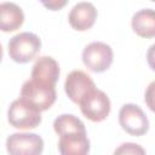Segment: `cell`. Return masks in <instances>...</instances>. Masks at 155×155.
I'll list each match as a JSON object with an SVG mask.
<instances>
[{
    "instance_id": "cell-1",
    "label": "cell",
    "mask_w": 155,
    "mask_h": 155,
    "mask_svg": "<svg viewBox=\"0 0 155 155\" xmlns=\"http://www.w3.org/2000/svg\"><path fill=\"white\" fill-rule=\"evenodd\" d=\"M10 125L18 130H33L41 124V110L27 99H15L7 110Z\"/></svg>"
},
{
    "instance_id": "cell-2",
    "label": "cell",
    "mask_w": 155,
    "mask_h": 155,
    "mask_svg": "<svg viewBox=\"0 0 155 155\" xmlns=\"http://www.w3.org/2000/svg\"><path fill=\"white\" fill-rule=\"evenodd\" d=\"M41 40L38 35L29 31L16 34L8 40L7 52L10 58L16 63H28L40 52Z\"/></svg>"
},
{
    "instance_id": "cell-3",
    "label": "cell",
    "mask_w": 155,
    "mask_h": 155,
    "mask_svg": "<svg viewBox=\"0 0 155 155\" xmlns=\"http://www.w3.org/2000/svg\"><path fill=\"white\" fill-rule=\"evenodd\" d=\"M56 85H48L34 79L27 80L21 88V97L34 104L41 111L50 109L56 102Z\"/></svg>"
},
{
    "instance_id": "cell-4",
    "label": "cell",
    "mask_w": 155,
    "mask_h": 155,
    "mask_svg": "<svg viewBox=\"0 0 155 155\" xmlns=\"http://www.w3.org/2000/svg\"><path fill=\"white\" fill-rule=\"evenodd\" d=\"M113 57V48L102 41H93L86 45L81 56L85 67L93 73H103L109 69Z\"/></svg>"
},
{
    "instance_id": "cell-5",
    "label": "cell",
    "mask_w": 155,
    "mask_h": 155,
    "mask_svg": "<svg viewBox=\"0 0 155 155\" xmlns=\"http://www.w3.org/2000/svg\"><path fill=\"white\" fill-rule=\"evenodd\" d=\"M79 105L82 115L93 122H101L107 119L111 109V103L108 94L97 87L88 92L80 101Z\"/></svg>"
},
{
    "instance_id": "cell-6",
    "label": "cell",
    "mask_w": 155,
    "mask_h": 155,
    "mask_svg": "<svg viewBox=\"0 0 155 155\" xmlns=\"http://www.w3.org/2000/svg\"><path fill=\"white\" fill-rule=\"evenodd\" d=\"M119 124L121 128L136 137L145 134L149 130V120L140 107L133 103H126L119 111Z\"/></svg>"
},
{
    "instance_id": "cell-7",
    "label": "cell",
    "mask_w": 155,
    "mask_h": 155,
    "mask_svg": "<svg viewBox=\"0 0 155 155\" xmlns=\"http://www.w3.org/2000/svg\"><path fill=\"white\" fill-rule=\"evenodd\" d=\"M6 150L11 155H40L44 139L36 133H13L6 139Z\"/></svg>"
},
{
    "instance_id": "cell-8",
    "label": "cell",
    "mask_w": 155,
    "mask_h": 155,
    "mask_svg": "<svg viewBox=\"0 0 155 155\" xmlns=\"http://www.w3.org/2000/svg\"><path fill=\"white\" fill-rule=\"evenodd\" d=\"M94 88V81L88 74L82 70H73L67 75L64 82V91L68 98L76 104H79L80 101Z\"/></svg>"
},
{
    "instance_id": "cell-9",
    "label": "cell",
    "mask_w": 155,
    "mask_h": 155,
    "mask_svg": "<svg viewBox=\"0 0 155 155\" xmlns=\"http://www.w3.org/2000/svg\"><path fill=\"white\" fill-rule=\"evenodd\" d=\"M97 8L92 2L81 1L73 6L68 15L70 27L78 31H85L92 28L97 19Z\"/></svg>"
},
{
    "instance_id": "cell-10",
    "label": "cell",
    "mask_w": 155,
    "mask_h": 155,
    "mask_svg": "<svg viewBox=\"0 0 155 155\" xmlns=\"http://www.w3.org/2000/svg\"><path fill=\"white\" fill-rule=\"evenodd\" d=\"M59 74L61 69L58 62L50 56L39 57L31 68V79L48 85H56Z\"/></svg>"
},
{
    "instance_id": "cell-11",
    "label": "cell",
    "mask_w": 155,
    "mask_h": 155,
    "mask_svg": "<svg viewBox=\"0 0 155 155\" xmlns=\"http://www.w3.org/2000/svg\"><path fill=\"white\" fill-rule=\"evenodd\" d=\"M58 151L62 155H85L90 151V140L86 133L59 136Z\"/></svg>"
},
{
    "instance_id": "cell-12",
    "label": "cell",
    "mask_w": 155,
    "mask_h": 155,
    "mask_svg": "<svg viewBox=\"0 0 155 155\" xmlns=\"http://www.w3.org/2000/svg\"><path fill=\"white\" fill-rule=\"evenodd\" d=\"M24 22L22 8L15 2L4 1L0 5V28L4 33H10L19 29Z\"/></svg>"
},
{
    "instance_id": "cell-13",
    "label": "cell",
    "mask_w": 155,
    "mask_h": 155,
    "mask_svg": "<svg viewBox=\"0 0 155 155\" xmlns=\"http://www.w3.org/2000/svg\"><path fill=\"white\" fill-rule=\"evenodd\" d=\"M131 27L140 38H155V10L143 8L136 12L131 19Z\"/></svg>"
},
{
    "instance_id": "cell-14",
    "label": "cell",
    "mask_w": 155,
    "mask_h": 155,
    "mask_svg": "<svg viewBox=\"0 0 155 155\" xmlns=\"http://www.w3.org/2000/svg\"><path fill=\"white\" fill-rule=\"evenodd\" d=\"M53 130L58 136L70 133H86L85 124L73 114L58 115L53 121Z\"/></svg>"
},
{
    "instance_id": "cell-15",
    "label": "cell",
    "mask_w": 155,
    "mask_h": 155,
    "mask_svg": "<svg viewBox=\"0 0 155 155\" xmlns=\"http://www.w3.org/2000/svg\"><path fill=\"white\" fill-rule=\"evenodd\" d=\"M114 154H145V150L134 143H124L117 149H115Z\"/></svg>"
},
{
    "instance_id": "cell-16",
    "label": "cell",
    "mask_w": 155,
    "mask_h": 155,
    "mask_svg": "<svg viewBox=\"0 0 155 155\" xmlns=\"http://www.w3.org/2000/svg\"><path fill=\"white\" fill-rule=\"evenodd\" d=\"M144 102H145L147 107L153 113H155V80L148 85L145 93H144Z\"/></svg>"
},
{
    "instance_id": "cell-17",
    "label": "cell",
    "mask_w": 155,
    "mask_h": 155,
    "mask_svg": "<svg viewBox=\"0 0 155 155\" xmlns=\"http://www.w3.org/2000/svg\"><path fill=\"white\" fill-rule=\"evenodd\" d=\"M47 10L50 11H58L61 8H63L69 0H39Z\"/></svg>"
},
{
    "instance_id": "cell-18",
    "label": "cell",
    "mask_w": 155,
    "mask_h": 155,
    "mask_svg": "<svg viewBox=\"0 0 155 155\" xmlns=\"http://www.w3.org/2000/svg\"><path fill=\"white\" fill-rule=\"evenodd\" d=\"M147 62L149 67L155 71V44H153L147 52Z\"/></svg>"
},
{
    "instance_id": "cell-19",
    "label": "cell",
    "mask_w": 155,
    "mask_h": 155,
    "mask_svg": "<svg viewBox=\"0 0 155 155\" xmlns=\"http://www.w3.org/2000/svg\"><path fill=\"white\" fill-rule=\"evenodd\" d=\"M151 1H154V2H155V0H151Z\"/></svg>"
}]
</instances>
